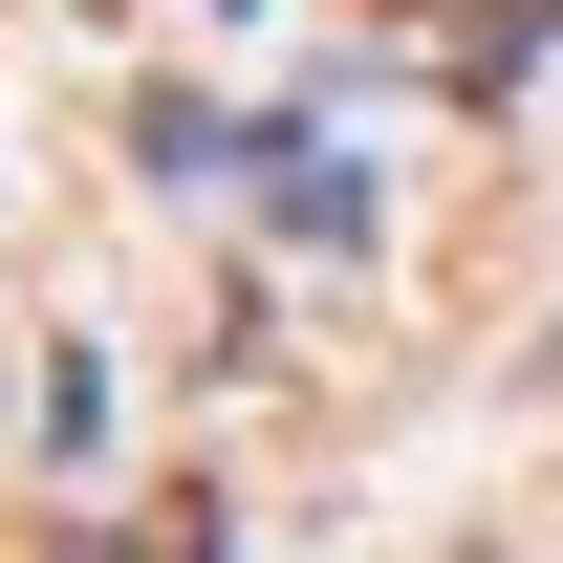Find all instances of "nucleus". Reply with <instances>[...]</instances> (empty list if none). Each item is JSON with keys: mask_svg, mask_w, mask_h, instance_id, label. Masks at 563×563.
<instances>
[]
</instances>
